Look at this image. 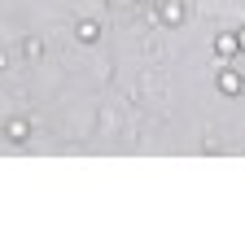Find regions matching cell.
<instances>
[{
	"instance_id": "cell-1",
	"label": "cell",
	"mask_w": 245,
	"mask_h": 249,
	"mask_svg": "<svg viewBox=\"0 0 245 249\" xmlns=\"http://www.w3.org/2000/svg\"><path fill=\"white\" fill-rule=\"evenodd\" d=\"M184 18H188L184 0H162V9H158V22L162 26H184Z\"/></svg>"
},
{
	"instance_id": "cell-2",
	"label": "cell",
	"mask_w": 245,
	"mask_h": 249,
	"mask_svg": "<svg viewBox=\"0 0 245 249\" xmlns=\"http://www.w3.org/2000/svg\"><path fill=\"white\" fill-rule=\"evenodd\" d=\"M215 88H219L224 96H241V92H245V79L237 74V70H219V79H215Z\"/></svg>"
},
{
	"instance_id": "cell-3",
	"label": "cell",
	"mask_w": 245,
	"mask_h": 249,
	"mask_svg": "<svg viewBox=\"0 0 245 249\" xmlns=\"http://www.w3.org/2000/svg\"><path fill=\"white\" fill-rule=\"evenodd\" d=\"M75 39H79V44H96V39H101V22H96V18H79V22H75Z\"/></svg>"
},
{
	"instance_id": "cell-4",
	"label": "cell",
	"mask_w": 245,
	"mask_h": 249,
	"mask_svg": "<svg viewBox=\"0 0 245 249\" xmlns=\"http://www.w3.org/2000/svg\"><path fill=\"white\" fill-rule=\"evenodd\" d=\"M4 140H9V144H26V140H31V123H26V118L4 123Z\"/></svg>"
},
{
	"instance_id": "cell-5",
	"label": "cell",
	"mask_w": 245,
	"mask_h": 249,
	"mask_svg": "<svg viewBox=\"0 0 245 249\" xmlns=\"http://www.w3.org/2000/svg\"><path fill=\"white\" fill-rule=\"evenodd\" d=\"M237 53H241V48H237V35H228V31H224V35H215V57H224V61H228V57H237Z\"/></svg>"
},
{
	"instance_id": "cell-6",
	"label": "cell",
	"mask_w": 245,
	"mask_h": 249,
	"mask_svg": "<svg viewBox=\"0 0 245 249\" xmlns=\"http://www.w3.org/2000/svg\"><path fill=\"white\" fill-rule=\"evenodd\" d=\"M22 57H26V61H39V57H44V39H39V35H26V39H22Z\"/></svg>"
},
{
	"instance_id": "cell-7",
	"label": "cell",
	"mask_w": 245,
	"mask_h": 249,
	"mask_svg": "<svg viewBox=\"0 0 245 249\" xmlns=\"http://www.w3.org/2000/svg\"><path fill=\"white\" fill-rule=\"evenodd\" d=\"M237 48H241V53H245V26H241V31H237Z\"/></svg>"
},
{
	"instance_id": "cell-8",
	"label": "cell",
	"mask_w": 245,
	"mask_h": 249,
	"mask_svg": "<svg viewBox=\"0 0 245 249\" xmlns=\"http://www.w3.org/2000/svg\"><path fill=\"white\" fill-rule=\"evenodd\" d=\"M105 4H127V0H105Z\"/></svg>"
},
{
	"instance_id": "cell-9",
	"label": "cell",
	"mask_w": 245,
	"mask_h": 249,
	"mask_svg": "<svg viewBox=\"0 0 245 249\" xmlns=\"http://www.w3.org/2000/svg\"><path fill=\"white\" fill-rule=\"evenodd\" d=\"M140 4H158V0H140Z\"/></svg>"
}]
</instances>
